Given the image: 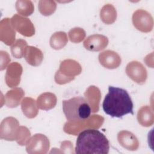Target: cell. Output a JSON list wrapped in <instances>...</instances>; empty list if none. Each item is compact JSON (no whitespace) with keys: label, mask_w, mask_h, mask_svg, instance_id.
<instances>
[{"label":"cell","mask_w":154,"mask_h":154,"mask_svg":"<svg viewBox=\"0 0 154 154\" xmlns=\"http://www.w3.org/2000/svg\"><path fill=\"white\" fill-rule=\"evenodd\" d=\"M126 73L133 81L138 84L145 83L147 78V72L146 67L137 61L129 62L126 67Z\"/></svg>","instance_id":"obj_9"},{"label":"cell","mask_w":154,"mask_h":154,"mask_svg":"<svg viewBox=\"0 0 154 154\" xmlns=\"http://www.w3.org/2000/svg\"><path fill=\"white\" fill-rule=\"evenodd\" d=\"M21 109L23 114L28 119L35 117L38 112L37 101L32 97H26L21 102Z\"/></svg>","instance_id":"obj_21"},{"label":"cell","mask_w":154,"mask_h":154,"mask_svg":"<svg viewBox=\"0 0 154 154\" xmlns=\"http://www.w3.org/2000/svg\"><path fill=\"white\" fill-rule=\"evenodd\" d=\"M23 57L32 66H38L43 60V54L38 48L32 46H26L23 51Z\"/></svg>","instance_id":"obj_16"},{"label":"cell","mask_w":154,"mask_h":154,"mask_svg":"<svg viewBox=\"0 0 154 154\" xmlns=\"http://www.w3.org/2000/svg\"><path fill=\"white\" fill-rule=\"evenodd\" d=\"M16 9L19 15L29 16L34 11V6L32 1L27 0H19L16 2Z\"/></svg>","instance_id":"obj_24"},{"label":"cell","mask_w":154,"mask_h":154,"mask_svg":"<svg viewBox=\"0 0 154 154\" xmlns=\"http://www.w3.org/2000/svg\"><path fill=\"white\" fill-rule=\"evenodd\" d=\"M104 118L99 115H91L88 119L68 121L64 126V131L69 134L77 135L82 130L86 129H99L103 124Z\"/></svg>","instance_id":"obj_5"},{"label":"cell","mask_w":154,"mask_h":154,"mask_svg":"<svg viewBox=\"0 0 154 154\" xmlns=\"http://www.w3.org/2000/svg\"><path fill=\"white\" fill-rule=\"evenodd\" d=\"M67 42V35L63 31L55 32L51 35L49 40L50 46L55 50H60L63 48Z\"/></svg>","instance_id":"obj_23"},{"label":"cell","mask_w":154,"mask_h":154,"mask_svg":"<svg viewBox=\"0 0 154 154\" xmlns=\"http://www.w3.org/2000/svg\"><path fill=\"white\" fill-rule=\"evenodd\" d=\"M19 123L13 117H8L3 119L0 125V138L8 141H16L19 129Z\"/></svg>","instance_id":"obj_8"},{"label":"cell","mask_w":154,"mask_h":154,"mask_svg":"<svg viewBox=\"0 0 154 154\" xmlns=\"http://www.w3.org/2000/svg\"><path fill=\"white\" fill-rule=\"evenodd\" d=\"M137 120L143 126L149 127L154 123V115L152 108L148 105L143 106L138 111Z\"/></svg>","instance_id":"obj_20"},{"label":"cell","mask_w":154,"mask_h":154,"mask_svg":"<svg viewBox=\"0 0 154 154\" xmlns=\"http://www.w3.org/2000/svg\"><path fill=\"white\" fill-rule=\"evenodd\" d=\"M101 20L106 25L113 23L117 18V11L115 7L110 4H107L102 7L100 11Z\"/></svg>","instance_id":"obj_22"},{"label":"cell","mask_w":154,"mask_h":154,"mask_svg":"<svg viewBox=\"0 0 154 154\" xmlns=\"http://www.w3.org/2000/svg\"><path fill=\"white\" fill-rule=\"evenodd\" d=\"M132 20L134 27L142 32H149L153 29V17L150 13L145 10H136L132 14Z\"/></svg>","instance_id":"obj_7"},{"label":"cell","mask_w":154,"mask_h":154,"mask_svg":"<svg viewBox=\"0 0 154 154\" xmlns=\"http://www.w3.org/2000/svg\"><path fill=\"white\" fill-rule=\"evenodd\" d=\"M50 142L48 138L42 134H35L26 143V150L29 154H45L48 152Z\"/></svg>","instance_id":"obj_6"},{"label":"cell","mask_w":154,"mask_h":154,"mask_svg":"<svg viewBox=\"0 0 154 154\" xmlns=\"http://www.w3.org/2000/svg\"><path fill=\"white\" fill-rule=\"evenodd\" d=\"M100 64L104 67L109 69H116L121 64L122 60L120 55L115 51L106 50L99 55Z\"/></svg>","instance_id":"obj_14"},{"label":"cell","mask_w":154,"mask_h":154,"mask_svg":"<svg viewBox=\"0 0 154 154\" xmlns=\"http://www.w3.org/2000/svg\"><path fill=\"white\" fill-rule=\"evenodd\" d=\"M16 31L11 23V19L4 18L0 22V40L7 46H11L15 42Z\"/></svg>","instance_id":"obj_12"},{"label":"cell","mask_w":154,"mask_h":154,"mask_svg":"<svg viewBox=\"0 0 154 154\" xmlns=\"http://www.w3.org/2000/svg\"><path fill=\"white\" fill-rule=\"evenodd\" d=\"M119 144L125 149L135 151L139 147V141L135 135L128 131H122L117 135Z\"/></svg>","instance_id":"obj_15"},{"label":"cell","mask_w":154,"mask_h":154,"mask_svg":"<svg viewBox=\"0 0 154 154\" xmlns=\"http://www.w3.org/2000/svg\"><path fill=\"white\" fill-rule=\"evenodd\" d=\"M75 150L78 154H107L109 143L106 136L96 129H86L78 134Z\"/></svg>","instance_id":"obj_2"},{"label":"cell","mask_w":154,"mask_h":154,"mask_svg":"<svg viewBox=\"0 0 154 154\" xmlns=\"http://www.w3.org/2000/svg\"><path fill=\"white\" fill-rule=\"evenodd\" d=\"M133 102L126 90L109 86L108 93L103 101L104 112L112 117H122L127 114H134Z\"/></svg>","instance_id":"obj_1"},{"label":"cell","mask_w":154,"mask_h":154,"mask_svg":"<svg viewBox=\"0 0 154 154\" xmlns=\"http://www.w3.org/2000/svg\"><path fill=\"white\" fill-rule=\"evenodd\" d=\"M85 99L90 105L91 112H96L99 109L101 93L99 88L94 85L90 86L84 93Z\"/></svg>","instance_id":"obj_17"},{"label":"cell","mask_w":154,"mask_h":154,"mask_svg":"<svg viewBox=\"0 0 154 154\" xmlns=\"http://www.w3.org/2000/svg\"><path fill=\"white\" fill-rule=\"evenodd\" d=\"M68 35L70 42L75 43H78L81 42L85 38L86 33L84 29L76 27L71 29L69 31Z\"/></svg>","instance_id":"obj_27"},{"label":"cell","mask_w":154,"mask_h":154,"mask_svg":"<svg viewBox=\"0 0 154 154\" xmlns=\"http://www.w3.org/2000/svg\"><path fill=\"white\" fill-rule=\"evenodd\" d=\"M28 46L27 42L23 39H17L11 45V52L12 55L16 58H21L23 57V51L25 47Z\"/></svg>","instance_id":"obj_26"},{"label":"cell","mask_w":154,"mask_h":154,"mask_svg":"<svg viewBox=\"0 0 154 154\" xmlns=\"http://www.w3.org/2000/svg\"><path fill=\"white\" fill-rule=\"evenodd\" d=\"M31 137L29 130L25 126H20L16 141L20 146L26 145V142Z\"/></svg>","instance_id":"obj_28"},{"label":"cell","mask_w":154,"mask_h":154,"mask_svg":"<svg viewBox=\"0 0 154 154\" xmlns=\"http://www.w3.org/2000/svg\"><path fill=\"white\" fill-rule=\"evenodd\" d=\"M82 72V67L75 60L67 59L63 60L60 65L59 69L55 74L54 79L60 85L68 83L75 79V76Z\"/></svg>","instance_id":"obj_4"},{"label":"cell","mask_w":154,"mask_h":154,"mask_svg":"<svg viewBox=\"0 0 154 154\" xmlns=\"http://www.w3.org/2000/svg\"><path fill=\"white\" fill-rule=\"evenodd\" d=\"M0 55H1L0 70H3L7 67V66H8V64L10 63L11 60H10V57L8 54L5 51H1Z\"/></svg>","instance_id":"obj_29"},{"label":"cell","mask_w":154,"mask_h":154,"mask_svg":"<svg viewBox=\"0 0 154 154\" xmlns=\"http://www.w3.org/2000/svg\"><path fill=\"white\" fill-rule=\"evenodd\" d=\"M73 144L69 141H64L61 144V152L65 153H73Z\"/></svg>","instance_id":"obj_30"},{"label":"cell","mask_w":154,"mask_h":154,"mask_svg":"<svg viewBox=\"0 0 154 154\" xmlns=\"http://www.w3.org/2000/svg\"><path fill=\"white\" fill-rule=\"evenodd\" d=\"M23 69L17 62L10 63L7 67L5 79L6 84L10 88L17 87L20 81Z\"/></svg>","instance_id":"obj_11"},{"label":"cell","mask_w":154,"mask_h":154,"mask_svg":"<svg viewBox=\"0 0 154 154\" xmlns=\"http://www.w3.org/2000/svg\"><path fill=\"white\" fill-rule=\"evenodd\" d=\"M25 92L22 88L19 87L14 88L7 92L5 95V104L8 108H16L19 105Z\"/></svg>","instance_id":"obj_18"},{"label":"cell","mask_w":154,"mask_h":154,"mask_svg":"<svg viewBox=\"0 0 154 154\" xmlns=\"http://www.w3.org/2000/svg\"><path fill=\"white\" fill-rule=\"evenodd\" d=\"M83 45L87 50L97 52L104 49L108 46V38L103 35L93 34L85 38Z\"/></svg>","instance_id":"obj_13"},{"label":"cell","mask_w":154,"mask_h":154,"mask_svg":"<svg viewBox=\"0 0 154 154\" xmlns=\"http://www.w3.org/2000/svg\"><path fill=\"white\" fill-rule=\"evenodd\" d=\"M57 102V96L51 92H45L41 94L37 99V105L39 109L48 111L54 108Z\"/></svg>","instance_id":"obj_19"},{"label":"cell","mask_w":154,"mask_h":154,"mask_svg":"<svg viewBox=\"0 0 154 154\" xmlns=\"http://www.w3.org/2000/svg\"><path fill=\"white\" fill-rule=\"evenodd\" d=\"M38 8L40 13L45 16L53 14L57 8V4L54 1L41 0L38 4Z\"/></svg>","instance_id":"obj_25"},{"label":"cell","mask_w":154,"mask_h":154,"mask_svg":"<svg viewBox=\"0 0 154 154\" xmlns=\"http://www.w3.org/2000/svg\"><path fill=\"white\" fill-rule=\"evenodd\" d=\"M14 29L25 37H32L35 34V27L29 19L15 14L11 18Z\"/></svg>","instance_id":"obj_10"},{"label":"cell","mask_w":154,"mask_h":154,"mask_svg":"<svg viewBox=\"0 0 154 154\" xmlns=\"http://www.w3.org/2000/svg\"><path fill=\"white\" fill-rule=\"evenodd\" d=\"M63 110L68 121H78L88 119L91 114L90 105L82 96L72 97L63 101Z\"/></svg>","instance_id":"obj_3"}]
</instances>
